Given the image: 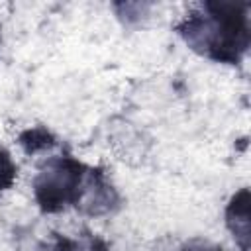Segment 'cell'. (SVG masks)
<instances>
[{
    "instance_id": "cell-1",
    "label": "cell",
    "mask_w": 251,
    "mask_h": 251,
    "mask_svg": "<svg viewBox=\"0 0 251 251\" xmlns=\"http://www.w3.org/2000/svg\"><path fill=\"white\" fill-rule=\"evenodd\" d=\"M210 16H188L180 25L186 43L218 61L235 63L249 45L247 16L243 4H206Z\"/></svg>"
},
{
    "instance_id": "cell-2",
    "label": "cell",
    "mask_w": 251,
    "mask_h": 251,
    "mask_svg": "<svg viewBox=\"0 0 251 251\" xmlns=\"http://www.w3.org/2000/svg\"><path fill=\"white\" fill-rule=\"evenodd\" d=\"M80 188L82 165L69 157L49 161L35 178V198L47 212H55L67 204L78 202L82 196Z\"/></svg>"
},
{
    "instance_id": "cell-3",
    "label": "cell",
    "mask_w": 251,
    "mask_h": 251,
    "mask_svg": "<svg viewBox=\"0 0 251 251\" xmlns=\"http://www.w3.org/2000/svg\"><path fill=\"white\" fill-rule=\"evenodd\" d=\"M226 218H227V226H229L235 241L239 243L241 251H249L251 235H249V190L247 188L239 190L233 196V200L227 206Z\"/></svg>"
},
{
    "instance_id": "cell-4",
    "label": "cell",
    "mask_w": 251,
    "mask_h": 251,
    "mask_svg": "<svg viewBox=\"0 0 251 251\" xmlns=\"http://www.w3.org/2000/svg\"><path fill=\"white\" fill-rule=\"evenodd\" d=\"M53 141H51V135L45 131V129H29L22 135V145L27 149V151H37V149H43V147H49Z\"/></svg>"
},
{
    "instance_id": "cell-5",
    "label": "cell",
    "mask_w": 251,
    "mask_h": 251,
    "mask_svg": "<svg viewBox=\"0 0 251 251\" xmlns=\"http://www.w3.org/2000/svg\"><path fill=\"white\" fill-rule=\"evenodd\" d=\"M14 176H16V167H14V163L10 161L8 153H4V151L0 149V192L12 184Z\"/></svg>"
},
{
    "instance_id": "cell-6",
    "label": "cell",
    "mask_w": 251,
    "mask_h": 251,
    "mask_svg": "<svg viewBox=\"0 0 251 251\" xmlns=\"http://www.w3.org/2000/svg\"><path fill=\"white\" fill-rule=\"evenodd\" d=\"M61 251H108V249H106L104 243L98 241V239H90V241H86V243H76V241L63 239Z\"/></svg>"
},
{
    "instance_id": "cell-7",
    "label": "cell",
    "mask_w": 251,
    "mask_h": 251,
    "mask_svg": "<svg viewBox=\"0 0 251 251\" xmlns=\"http://www.w3.org/2000/svg\"><path fill=\"white\" fill-rule=\"evenodd\" d=\"M178 251H224L222 247H214V245H208V243H190Z\"/></svg>"
}]
</instances>
